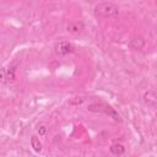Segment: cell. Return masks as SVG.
<instances>
[{"label":"cell","mask_w":157,"mask_h":157,"mask_svg":"<svg viewBox=\"0 0 157 157\" xmlns=\"http://www.w3.org/2000/svg\"><path fill=\"white\" fill-rule=\"evenodd\" d=\"M94 13L101 17L112 18L119 16V7L113 2H98L94 6Z\"/></svg>","instance_id":"obj_1"},{"label":"cell","mask_w":157,"mask_h":157,"mask_svg":"<svg viewBox=\"0 0 157 157\" xmlns=\"http://www.w3.org/2000/svg\"><path fill=\"white\" fill-rule=\"evenodd\" d=\"M88 110H90V112H94V113H104V114L112 117L114 120L121 121L120 115L115 112L114 108H112V107H110L109 104H107V103H103V102H93V103H90V104H88Z\"/></svg>","instance_id":"obj_2"},{"label":"cell","mask_w":157,"mask_h":157,"mask_svg":"<svg viewBox=\"0 0 157 157\" xmlns=\"http://www.w3.org/2000/svg\"><path fill=\"white\" fill-rule=\"evenodd\" d=\"M54 52L59 56H65V55H69L75 52V45L69 40H60L55 44Z\"/></svg>","instance_id":"obj_3"},{"label":"cell","mask_w":157,"mask_h":157,"mask_svg":"<svg viewBox=\"0 0 157 157\" xmlns=\"http://www.w3.org/2000/svg\"><path fill=\"white\" fill-rule=\"evenodd\" d=\"M144 103L150 108H157V92L153 90H148L142 96Z\"/></svg>","instance_id":"obj_4"},{"label":"cell","mask_w":157,"mask_h":157,"mask_svg":"<svg viewBox=\"0 0 157 157\" xmlns=\"http://www.w3.org/2000/svg\"><path fill=\"white\" fill-rule=\"evenodd\" d=\"M83 28H85V25H83L82 21H71V22H69L67 26H66L67 32H70V33H72V34H78V33H81V32L83 31Z\"/></svg>","instance_id":"obj_5"},{"label":"cell","mask_w":157,"mask_h":157,"mask_svg":"<svg viewBox=\"0 0 157 157\" xmlns=\"http://www.w3.org/2000/svg\"><path fill=\"white\" fill-rule=\"evenodd\" d=\"M145 45V39L140 36L137 37H132L129 42V47L132 49V50H141Z\"/></svg>","instance_id":"obj_6"},{"label":"cell","mask_w":157,"mask_h":157,"mask_svg":"<svg viewBox=\"0 0 157 157\" xmlns=\"http://www.w3.org/2000/svg\"><path fill=\"white\" fill-rule=\"evenodd\" d=\"M15 80V70L11 69V67H4L1 70V81L2 83H7L10 81H13Z\"/></svg>","instance_id":"obj_7"},{"label":"cell","mask_w":157,"mask_h":157,"mask_svg":"<svg viewBox=\"0 0 157 157\" xmlns=\"http://www.w3.org/2000/svg\"><path fill=\"white\" fill-rule=\"evenodd\" d=\"M109 151H110V153H113L114 156H121V155L125 152V147H124V145H121V144H119V142H114V144L110 145Z\"/></svg>","instance_id":"obj_8"},{"label":"cell","mask_w":157,"mask_h":157,"mask_svg":"<svg viewBox=\"0 0 157 157\" xmlns=\"http://www.w3.org/2000/svg\"><path fill=\"white\" fill-rule=\"evenodd\" d=\"M85 101H86L85 96H74L69 99V104L72 105V107H77V105H81Z\"/></svg>","instance_id":"obj_9"},{"label":"cell","mask_w":157,"mask_h":157,"mask_svg":"<svg viewBox=\"0 0 157 157\" xmlns=\"http://www.w3.org/2000/svg\"><path fill=\"white\" fill-rule=\"evenodd\" d=\"M31 145H32V147H33V150L36 151V152H40L42 151V144H40V141H39V139L37 137V136H32L31 137Z\"/></svg>","instance_id":"obj_10"},{"label":"cell","mask_w":157,"mask_h":157,"mask_svg":"<svg viewBox=\"0 0 157 157\" xmlns=\"http://www.w3.org/2000/svg\"><path fill=\"white\" fill-rule=\"evenodd\" d=\"M38 134H39V135H45V134H47V128H45V125H39V126H38Z\"/></svg>","instance_id":"obj_11"}]
</instances>
